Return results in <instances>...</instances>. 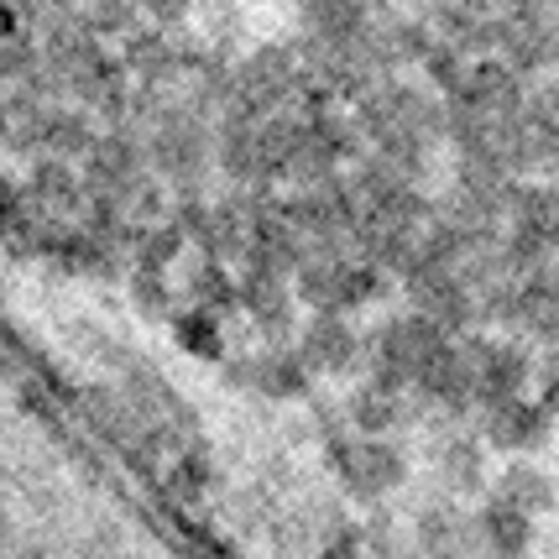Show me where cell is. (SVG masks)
Wrapping results in <instances>:
<instances>
[{"instance_id": "6da1fadb", "label": "cell", "mask_w": 559, "mask_h": 559, "mask_svg": "<svg viewBox=\"0 0 559 559\" xmlns=\"http://www.w3.org/2000/svg\"><path fill=\"white\" fill-rule=\"evenodd\" d=\"M335 461H341V476L361 491V497H382V491L403 487V476H408V461H403V455H397V444L382 439V435L341 439Z\"/></svg>"}]
</instances>
